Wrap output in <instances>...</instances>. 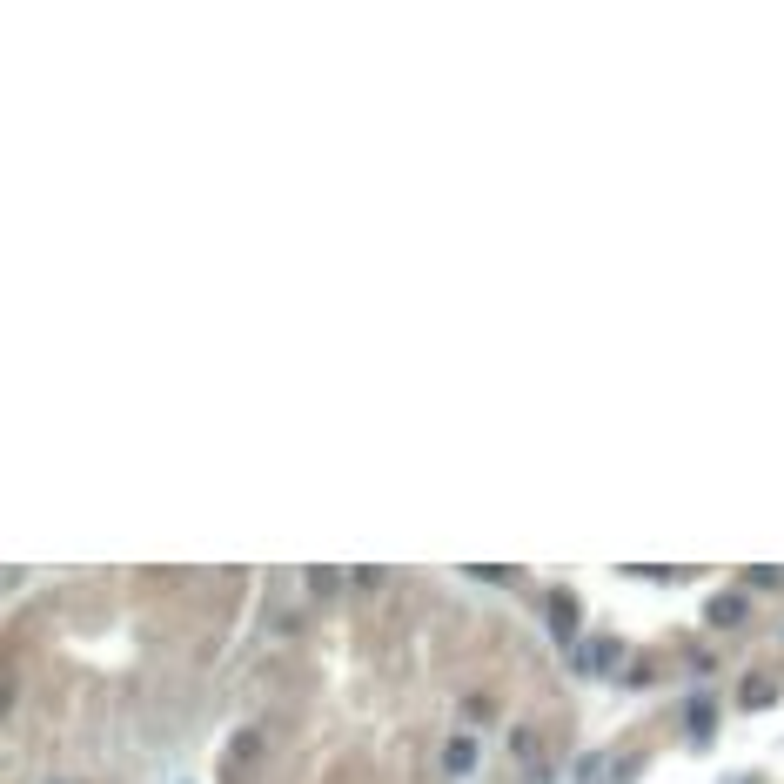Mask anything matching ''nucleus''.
<instances>
[{
  "label": "nucleus",
  "mask_w": 784,
  "mask_h": 784,
  "mask_svg": "<svg viewBox=\"0 0 784 784\" xmlns=\"http://www.w3.org/2000/svg\"><path fill=\"white\" fill-rule=\"evenodd\" d=\"M510 751H516V764H537V738L530 731H510Z\"/></svg>",
  "instance_id": "39448f33"
},
{
  "label": "nucleus",
  "mask_w": 784,
  "mask_h": 784,
  "mask_svg": "<svg viewBox=\"0 0 784 784\" xmlns=\"http://www.w3.org/2000/svg\"><path fill=\"white\" fill-rule=\"evenodd\" d=\"M476 758H483L476 731H456V738L443 744V771H449V778H470V771H476Z\"/></svg>",
  "instance_id": "f257e3e1"
},
{
  "label": "nucleus",
  "mask_w": 784,
  "mask_h": 784,
  "mask_svg": "<svg viewBox=\"0 0 784 784\" xmlns=\"http://www.w3.org/2000/svg\"><path fill=\"white\" fill-rule=\"evenodd\" d=\"M711 617H717V624H731V617H744V597H717V604H711Z\"/></svg>",
  "instance_id": "423d86ee"
},
{
  "label": "nucleus",
  "mask_w": 784,
  "mask_h": 784,
  "mask_svg": "<svg viewBox=\"0 0 784 784\" xmlns=\"http://www.w3.org/2000/svg\"><path fill=\"white\" fill-rule=\"evenodd\" d=\"M550 624H557V637H563V644L577 637V604H570L563 590H557V597H550Z\"/></svg>",
  "instance_id": "f03ea898"
},
{
  "label": "nucleus",
  "mask_w": 784,
  "mask_h": 784,
  "mask_svg": "<svg viewBox=\"0 0 784 784\" xmlns=\"http://www.w3.org/2000/svg\"><path fill=\"white\" fill-rule=\"evenodd\" d=\"M691 738H697V744L711 738V697H704V691L691 697Z\"/></svg>",
  "instance_id": "7ed1b4c3"
},
{
  "label": "nucleus",
  "mask_w": 784,
  "mask_h": 784,
  "mask_svg": "<svg viewBox=\"0 0 784 784\" xmlns=\"http://www.w3.org/2000/svg\"><path fill=\"white\" fill-rule=\"evenodd\" d=\"M604 751H583V758H577V784H597V778H604Z\"/></svg>",
  "instance_id": "20e7f679"
}]
</instances>
